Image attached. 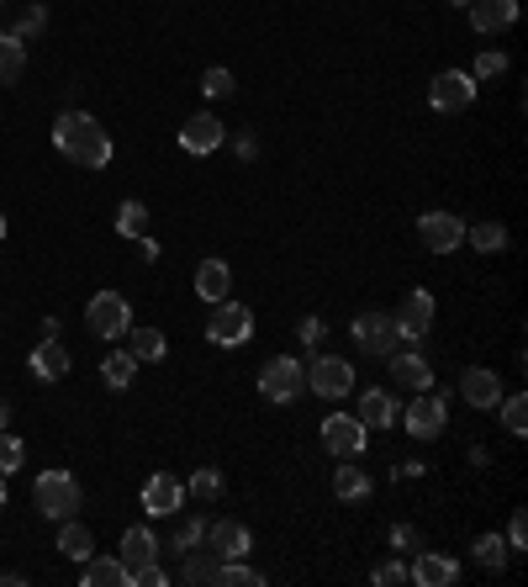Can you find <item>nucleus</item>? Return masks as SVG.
I'll return each instance as SVG.
<instances>
[{
  "instance_id": "1",
  "label": "nucleus",
  "mask_w": 528,
  "mask_h": 587,
  "mask_svg": "<svg viewBox=\"0 0 528 587\" xmlns=\"http://www.w3.org/2000/svg\"><path fill=\"white\" fill-rule=\"evenodd\" d=\"M53 143H59V154L74 159L80 170H106L111 164V138H106V127L90 117V112H64L59 122H53Z\"/></svg>"
},
{
  "instance_id": "2",
  "label": "nucleus",
  "mask_w": 528,
  "mask_h": 587,
  "mask_svg": "<svg viewBox=\"0 0 528 587\" xmlns=\"http://www.w3.org/2000/svg\"><path fill=\"white\" fill-rule=\"evenodd\" d=\"M259 392L270 397V402H296V397H307V365H301L296 355H275V360H264V371H259Z\"/></svg>"
},
{
  "instance_id": "3",
  "label": "nucleus",
  "mask_w": 528,
  "mask_h": 587,
  "mask_svg": "<svg viewBox=\"0 0 528 587\" xmlns=\"http://www.w3.org/2000/svg\"><path fill=\"white\" fill-rule=\"evenodd\" d=\"M37 508H43V519H53V524L74 519V508H80V482H74L69 471H43L37 476Z\"/></svg>"
},
{
  "instance_id": "4",
  "label": "nucleus",
  "mask_w": 528,
  "mask_h": 587,
  "mask_svg": "<svg viewBox=\"0 0 528 587\" xmlns=\"http://www.w3.org/2000/svg\"><path fill=\"white\" fill-rule=\"evenodd\" d=\"M85 328H90L96 339H122L127 328H132L127 297H117V291H96V297H90V307H85Z\"/></svg>"
},
{
  "instance_id": "5",
  "label": "nucleus",
  "mask_w": 528,
  "mask_h": 587,
  "mask_svg": "<svg viewBox=\"0 0 528 587\" xmlns=\"http://www.w3.org/2000/svg\"><path fill=\"white\" fill-rule=\"evenodd\" d=\"M254 334V313L243 302H217L212 307V323H206V339L217 344V350H238V344H249Z\"/></svg>"
},
{
  "instance_id": "6",
  "label": "nucleus",
  "mask_w": 528,
  "mask_h": 587,
  "mask_svg": "<svg viewBox=\"0 0 528 587\" xmlns=\"http://www.w3.org/2000/svg\"><path fill=\"white\" fill-rule=\"evenodd\" d=\"M396 418H402V429H407L412 439H439V434H444V424H449V408H444V397L412 392L407 413H396Z\"/></svg>"
},
{
  "instance_id": "7",
  "label": "nucleus",
  "mask_w": 528,
  "mask_h": 587,
  "mask_svg": "<svg viewBox=\"0 0 528 587\" xmlns=\"http://www.w3.org/2000/svg\"><path fill=\"white\" fill-rule=\"evenodd\" d=\"M354 344H360L365 355H396L402 328H396L391 313H360V318H354Z\"/></svg>"
},
{
  "instance_id": "8",
  "label": "nucleus",
  "mask_w": 528,
  "mask_h": 587,
  "mask_svg": "<svg viewBox=\"0 0 528 587\" xmlns=\"http://www.w3.org/2000/svg\"><path fill=\"white\" fill-rule=\"evenodd\" d=\"M418 238H423L428 254H455L465 244V223L455 212H423L418 217Z\"/></svg>"
},
{
  "instance_id": "9",
  "label": "nucleus",
  "mask_w": 528,
  "mask_h": 587,
  "mask_svg": "<svg viewBox=\"0 0 528 587\" xmlns=\"http://www.w3.org/2000/svg\"><path fill=\"white\" fill-rule=\"evenodd\" d=\"M307 392H323V397H349L354 392V365L338 360V355H317L307 365Z\"/></svg>"
},
{
  "instance_id": "10",
  "label": "nucleus",
  "mask_w": 528,
  "mask_h": 587,
  "mask_svg": "<svg viewBox=\"0 0 528 587\" xmlns=\"http://www.w3.org/2000/svg\"><path fill=\"white\" fill-rule=\"evenodd\" d=\"M428 101H433V112H465V106L476 101V80H470L465 69H444V75H433Z\"/></svg>"
},
{
  "instance_id": "11",
  "label": "nucleus",
  "mask_w": 528,
  "mask_h": 587,
  "mask_svg": "<svg viewBox=\"0 0 528 587\" xmlns=\"http://www.w3.org/2000/svg\"><path fill=\"white\" fill-rule=\"evenodd\" d=\"M323 445L333 455H344V461H354V455L365 450V424H360V418H349V413H328L323 418Z\"/></svg>"
},
{
  "instance_id": "12",
  "label": "nucleus",
  "mask_w": 528,
  "mask_h": 587,
  "mask_svg": "<svg viewBox=\"0 0 528 587\" xmlns=\"http://www.w3.org/2000/svg\"><path fill=\"white\" fill-rule=\"evenodd\" d=\"M222 143H228V127H222L212 112H196L191 122L180 127V149L185 154H217Z\"/></svg>"
},
{
  "instance_id": "13",
  "label": "nucleus",
  "mask_w": 528,
  "mask_h": 587,
  "mask_svg": "<svg viewBox=\"0 0 528 587\" xmlns=\"http://www.w3.org/2000/svg\"><path fill=\"white\" fill-rule=\"evenodd\" d=\"M249 529H243L238 519H217V524H206V550H212L217 561H243L249 556Z\"/></svg>"
},
{
  "instance_id": "14",
  "label": "nucleus",
  "mask_w": 528,
  "mask_h": 587,
  "mask_svg": "<svg viewBox=\"0 0 528 587\" xmlns=\"http://www.w3.org/2000/svg\"><path fill=\"white\" fill-rule=\"evenodd\" d=\"M391 318H396V328H402V339H423L428 328H433V297H428L423 286H412Z\"/></svg>"
},
{
  "instance_id": "15",
  "label": "nucleus",
  "mask_w": 528,
  "mask_h": 587,
  "mask_svg": "<svg viewBox=\"0 0 528 587\" xmlns=\"http://www.w3.org/2000/svg\"><path fill=\"white\" fill-rule=\"evenodd\" d=\"M407 582H418V587H455L460 582V566L439 556V550H423L418 561L407 566Z\"/></svg>"
},
{
  "instance_id": "16",
  "label": "nucleus",
  "mask_w": 528,
  "mask_h": 587,
  "mask_svg": "<svg viewBox=\"0 0 528 587\" xmlns=\"http://www.w3.org/2000/svg\"><path fill=\"white\" fill-rule=\"evenodd\" d=\"M180 503H185V482H175V476H164V471L143 487V513H154V519L180 513Z\"/></svg>"
},
{
  "instance_id": "17",
  "label": "nucleus",
  "mask_w": 528,
  "mask_h": 587,
  "mask_svg": "<svg viewBox=\"0 0 528 587\" xmlns=\"http://www.w3.org/2000/svg\"><path fill=\"white\" fill-rule=\"evenodd\" d=\"M513 22H518V0H470V27L486 32V38L507 32Z\"/></svg>"
},
{
  "instance_id": "18",
  "label": "nucleus",
  "mask_w": 528,
  "mask_h": 587,
  "mask_svg": "<svg viewBox=\"0 0 528 587\" xmlns=\"http://www.w3.org/2000/svg\"><path fill=\"white\" fill-rule=\"evenodd\" d=\"M117 561L127 566V577L138 572V566H154V561H159V540H154V529L132 524L127 535H122V550H117Z\"/></svg>"
},
{
  "instance_id": "19",
  "label": "nucleus",
  "mask_w": 528,
  "mask_h": 587,
  "mask_svg": "<svg viewBox=\"0 0 528 587\" xmlns=\"http://www.w3.org/2000/svg\"><path fill=\"white\" fill-rule=\"evenodd\" d=\"M228 291H233V270H228V260H201V265H196V297H201L206 307L228 302Z\"/></svg>"
},
{
  "instance_id": "20",
  "label": "nucleus",
  "mask_w": 528,
  "mask_h": 587,
  "mask_svg": "<svg viewBox=\"0 0 528 587\" xmlns=\"http://www.w3.org/2000/svg\"><path fill=\"white\" fill-rule=\"evenodd\" d=\"M460 392H465L470 408H497V402H502V381H497V371H486V365H470V371L460 376Z\"/></svg>"
},
{
  "instance_id": "21",
  "label": "nucleus",
  "mask_w": 528,
  "mask_h": 587,
  "mask_svg": "<svg viewBox=\"0 0 528 587\" xmlns=\"http://www.w3.org/2000/svg\"><path fill=\"white\" fill-rule=\"evenodd\" d=\"M391 360V381H396V387H407V392H428L433 387V365L423 360V355H402V350H396V355H386Z\"/></svg>"
},
{
  "instance_id": "22",
  "label": "nucleus",
  "mask_w": 528,
  "mask_h": 587,
  "mask_svg": "<svg viewBox=\"0 0 528 587\" xmlns=\"http://www.w3.org/2000/svg\"><path fill=\"white\" fill-rule=\"evenodd\" d=\"M27 371H32L37 381H64V376H69L64 344H59V339H43V344H37V350L27 355Z\"/></svg>"
},
{
  "instance_id": "23",
  "label": "nucleus",
  "mask_w": 528,
  "mask_h": 587,
  "mask_svg": "<svg viewBox=\"0 0 528 587\" xmlns=\"http://www.w3.org/2000/svg\"><path fill=\"white\" fill-rule=\"evenodd\" d=\"M80 587H127V566L117 556H90L85 561V572H80Z\"/></svg>"
},
{
  "instance_id": "24",
  "label": "nucleus",
  "mask_w": 528,
  "mask_h": 587,
  "mask_svg": "<svg viewBox=\"0 0 528 587\" xmlns=\"http://www.w3.org/2000/svg\"><path fill=\"white\" fill-rule=\"evenodd\" d=\"M59 550L74 561V566H85L90 556H96V540H90V529L85 524H74V519H64L59 524Z\"/></svg>"
},
{
  "instance_id": "25",
  "label": "nucleus",
  "mask_w": 528,
  "mask_h": 587,
  "mask_svg": "<svg viewBox=\"0 0 528 587\" xmlns=\"http://www.w3.org/2000/svg\"><path fill=\"white\" fill-rule=\"evenodd\" d=\"M396 413H402V408H396L391 392H365L360 397V424H370V429H391Z\"/></svg>"
},
{
  "instance_id": "26",
  "label": "nucleus",
  "mask_w": 528,
  "mask_h": 587,
  "mask_svg": "<svg viewBox=\"0 0 528 587\" xmlns=\"http://www.w3.org/2000/svg\"><path fill=\"white\" fill-rule=\"evenodd\" d=\"M122 339H127V355L138 360V365H143V360H164V355H169V344H164L159 328H127Z\"/></svg>"
},
{
  "instance_id": "27",
  "label": "nucleus",
  "mask_w": 528,
  "mask_h": 587,
  "mask_svg": "<svg viewBox=\"0 0 528 587\" xmlns=\"http://www.w3.org/2000/svg\"><path fill=\"white\" fill-rule=\"evenodd\" d=\"M27 69V43L16 32H0V85H16Z\"/></svg>"
},
{
  "instance_id": "28",
  "label": "nucleus",
  "mask_w": 528,
  "mask_h": 587,
  "mask_svg": "<svg viewBox=\"0 0 528 587\" xmlns=\"http://www.w3.org/2000/svg\"><path fill=\"white\" fill-rule=\"evenodd\" d=\"M333 492H338L344 503L370 498V471H365V466H338V471H333Z\"/></svg>"
},
{
  "instance_id": "29",
  "label": "nucleus",
  "mask_w": 528,
  "mask_h": 587,
  "mask_svg": "<svg viewBox=\"0 0 528 587\" xmlns=\"http://www.w3.org/2000/svg\"><path fill=\"white\" fill-rule=\"evenodd\" d=\"M465 238H470L481 254H502V249H507V228L497 223V217H486V223H470Z\"/></svg>"
},
{
  "instance_id": "30",
  "label": "nucleus",
  "mask_w": 528,
  "mask_h": 587,
  "mask_svg": "<svg viewBox=\"0 0 528 587\" xmlns=\"http://www.w3.org/2000/svg\"><path fill=\"white\" fill-rule=\"evenodd\" d=\"M180 582H191V587H217V561L206 556H196V550H185V566H180Z\"/></svg>"
},
{
  "instance_id": "31",
  "label": "nucleus",
  "mask_w": 528,
  "mask_h": 587,
  "mask_svg": "<svg viewBox=\"0 0 528 587\" xmlns=\"http://www.w3.org/2000/svg\"><path fill=\"white\" fill-rule=\"evenodd\" d=\"M185 492H191L196 503H217L222 492H228V482H222V471H217V466H201V471L191 476V487H185Z\"/></svg>"
},
{
  "instance_id": "32",
  "label": "nucleus",
  "mask_w": 528,
  "mask_h": 587,
  "mask_svg": "<svg viewBox=\"0 0 528 587\" xmlns=\"http://www.w3.org/2000/svg\"><path fill=\"white\" fill-rule=\"evenodd\" d=\"M132 371H138V360H132L127 350H111L106 360H101V376H106V387H132Z\"/></svg>"
},
{
  "instance_id": "33",
  "label": "nucleus",
  "mask_w": 528,
  "mask_h": 587,
  "mask_svg": "<svg viewBox=\"0 0 528 587\" xmlns=\"http://www.w3.org/2000/svg\"><path fill=\"white\" fill-rule=\"evenodd\" d=\"M117 233H122V238H143V233H148V207H143L138 196L117 207Z\"/></svg>"
},
{
  "instance_id": "34",
  "label": "nucleus",
  "mask_w": 528,
  "mask_h": 587,
  "mask_svg": "<svg viewBox=\"0 0 528 587\" xmlns=\"http://www.w3.org/2000/svg\"><path fill=\"white\" fill-rule=\"evenodd\" d=\"M217 587H264V572H254V566H243V561H222Z\"/></svg>"
},
{
  "instance_id": "35",
  "label": "nucleus",
  "mask_w": 528,
  "mask_h": 587,
  "mask_svg": "<svg viewBox=\"0 0 528 587\" xmlns=\"http://www.w3.org/2000/svg\"><path fill=\"white\" fill-rule=\"evenodd\" d=\"M502 429L507 434H528V397H502Z\"/></svg>"
},
{
  "instance_id": "36",
  "label": "nucleus",
  "mask_w": 528,
  "mask_h": 587,
  "mask_svg": "<svg viewBox=\"0 0 528 587\" xmlns=\"http://www.w3.org/2000/svg\"><path fill=\"white\" fill-rule=\"evenodd\" d=\"M233 69H222V64H212V69H206V75H201V90H206V96H212V101H228L233 96Z\"/></svg>"
},
{
  "instance_id": "37",
  "label": "nucleus",
  "mask_w": 528,
  "mask_h": 587,
  "mask_svg": "<svg viewBox=\"0 0 528 587\" xmlns=\"http://www.w3.org/2000/svg\"><path fill=\"white\" fill-rule=\"evenodd\" d=\"M476 561L486 566V572H502V561H507V540H502V535H481V540H476Z\"/></svg>"
},
{
  "instance_id": "38",
  "label": "nucleus",
  "mask_w": 528,
  "mask_h": 587,
  "mask_svg": "<svg viewBox=\"0 0 528 587\" xmlns=\"http://www.w3.org/2000/svg\"><path fill=\"white\" fill-rule=\"evenodd\" d=\"M22 461H27V450H22V439H16V434H6V429H0V476H11V471H22Z\"/></svg>"
},
{
  "instance_id": "39",
  "label": "nucleus",
  "mask_w": 528,
  "mask_h": 587,
  "mask_svg": "<svg viewBox=\"0 0 528 587\" xmlns=\"http://www.w3.org/2000/svg\"><path fill=\"white\" fill-rule=\"evenodd\" d=\"M201 540H206V519H201V513H191V519L175 524V550H196Z\"/></svg>"
},
{
  "instance_id": "40",
  "label": "nucleus",
  "mask_w": 528,
  "mask_h": 587,
  "mask_svg": "<svg viewBox=\"0 0 528 587\" xmlns=\"http://www.w3.org/2000/svg\"><path fill=\"white\" fill-rule=\"evenodd\" d=\"M497 75H507V53L486 48L481 59H476V69H470V80H497Z\"/></svg>"
},
{
  "instance_id": "41",
  "label": "nucleus",
  "mask_w": 528,
  "mask_h": 587,
  "mask_svg": "<svg viewBox=\"0 0 528 587\" xmlns=\"http://www.w3.org/2000/svg\"><path fill=\"white\" fill-rule=\"evenodd\" d=\"M43 27H48V6H27V11H22V22H16L11 32L27 43V38H37V32H43Z\"/></svg>"
},
{
  "instance_id": "42",
  "label": "nucleus",
  "mask_w": 528,
  "mask_h": 587,
  "mask_svg": "<svg viewBox=\"0 0 528 587\" xmlns=\"http://www.w3.org/2000/svg\"><path fill=\"white\" fill-rule=\"evenodd\" d=\"M370 582L375 587H402L407 582V566L402 561H386V566H375V572H370Z\"/></svg>"
},
{
  "instance_id": "43",
  "label": "nucleus",
  "mask_w": 528,
  "mask_h": 587,
  "mask_svg": "<svg viewBox=\"0 0 528 587\" xmlns=\"http://www.w3.org/2000/svg\"><path fill=\"white\" fill-rule=\"evenodd\" d=\"M164 582H169V577H164L159 561H154V566H138V572L127 577V587H164Z\"/></svg>"
},
{
  "instance_id": "44",
  "label": "nucleus",
  "mask_w": 528,
  "mask_h": 587,
  "mask_svg": "<svg viewBox=\"0 0 528 587\" xmlns=\"http://www.w3.org/2000/svg\"><path fill=\"white\" fill-rule=\"evenodd\" d=\"M507 545H513V550H528V519H523V508L513 513V524H507Z\"/></svg>"
},
{
  "instance_id": "45",
  "label": "nucleus",
  "mask_w": 528,
  "mask_h": 587,
  "mask_svg": "<svg viewBox=\"0 0 528 587\" xmlns=\"http://www.w3.org/2000/svg\"><path fill=\"white\" fill-rule=\"evenodd\" d=\"M301 344H323V318H301Z\"/></svg>"
},
{
  "instance_id": "46",
  "label": "nucleus",
  "mask_w": 528,
  "mask_h": 587,
  "mask_svg": "<svg viewBox=\"0 0 528 587\" xmlns=\"http://www.w3.org/2000/svg\"><path fill=\"white\" fill-rule=\"evenodd\" d=\"M391 545H396V550H407V545H418V535H412L407 524H396V529H391Z\"/></svg>"
},
{
  "instance_id": "47",
  "label": "nucleus",
  "mask_w": 528,
  "mask_h": 587,
  "mask_svg": "<svg viewBox=\"0 0 528 587\" xmlns=\"http://www.w3.org/2000/svg\"><path fill=\"white\" fill-rule=\"evenodd\" d=\"M238 159H259V138H238Z\"/></svg>"
},
{
  "instance_id": "48",
  "label": "nucleus",
  "mask_w": 528,
  "mask_h": 587,
  "mask_svg": "<svg viewBox=\"0 0 528 587\" xmlns=\"http://www.w3.org/2000/svg\"><path fill=\"white\" fill-rule=\"evenodd\" d=\"M138 254H143V260H159V244H154V238L143 233V238H138Z\"/></svg>"
},
{
  "instance_id": "49",
  "label": "nucleus",
  "mask_w": 528,
  "mask_h": 587,
  "mask_svg": "<svg viewBox=\"0 0 528 587\" xmlns=\"http://www.w3.org/2000/svg\"><path fill=\"white\" fill-rule=\"evenodd\" d=\"M396 476H402V482H407V476H423V461H402V466H396Z\"/></svg>"
},
{
  "instance_id": "50",
  "label": "nucleus",
  "mask_w": 528,
  "mask_h": 587,
  "mask_svg": "<svg viewBox=\"0 0 528 587\" xmlns=\"http://www.w3.org/2000/svg\"><path fill=\"white\" fill-rule=\"evenodd\" d=\"M0 429H6V402H0Z\"/></svg>"
},
{
  "instance_id": "51",
  "label": "nucleus",
  "mask_w": 528,
  "mask_h": 587,
  "mask_svg": "<svg viewBox=\"0 0 528 587\" xmlns=\"http://www.w3.org/2000/svg\"><path fill=\"white\" fill-rule=\"evenodd\" d=\"M0 508H6V482H0Z\"/></svg>"
},
{
  "instance_id": "52",
  "label": "nucleus",
  "mask_w": 528,
  "mask_h": 587,
  "mask_svg": "<svg viewBox=\"0 0 528 587\" xmlns=\"http://www.w3.org/2000/svg\"><path fill=\"white\" fill-rule=\"evenodd\" d=\"M0 238H6V217H0Z\"/></svg>"
},
{
  "instance_id": "53",
  "label": "nucleus",
  "mask_w": 528,
  "mask_h": 587,
  "mask_svg": "<svg viewBox=\"0 0 528 587\" xmlns=\"http://www.w3.org/2000/svg\"><path fill=\"white\" fill-rule=\"evenodd\" d=\"M449 6H470V0H449Z\"/></svg>"
},
{
  "instance_id": "54",
  "label": "nucleus",
  "mask_w": 528,
  "mask_h": 587,
  "mask_svg": "<svg viewBox=\"0 0 528 587\" xmlns=\"http://www.w3.org/2000/svg\"><path fill=\"white\" fill-rule=\"evenodd\" d=\"M0 6H6V0H0Z\"/></svg>"
}]
</instances>
